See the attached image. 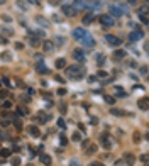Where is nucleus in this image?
Returning <instances> with one entry per match:
<instances>
[{
	"label": "nucleus",
	"mask_w": 149,
	"mask_h": 166,
	"mask_svg": "<svg viewBox=\"0 0 149 166\" xmlns=\"http://www.w3.org/2000/svg\"><path fill=\"white\" fill-rule=\"evenodd\" d=\"M115 90H117V95H115L117 98H126V97H127V92L122 90L120 87H115Z\"/></svg>",
	"instance_id": "nucleus-20"
},
{
	"label": "nucleus",
	"mask_w": 149,
	"mask_h": 166,
	"mask_svg": "<svg viewBox=\"0 0 149 166\" xmlns=\"http://www.w3.org/2000/svg\"><path fill=\"white\" fill-rule=\"evenodd\" d=\"M129 3H131V5H134V3H137V2H136V0H129Z\"/></svg>",
	"instance_id": "nucleus-59"
},
{
	"label": "nucleus",
	"mask_w": 149,
	"mask_h": 166,
	"mask_svg": "<svg viewBox=\"0 0 149 166\" xmlns=\"http://www.w3.org/2000/svg\"><path fill=\"white\" fill-rule=\"evenodd\" d=\"M107 76H108V73H107V71H103V70L97 71V78H107Z\"/></svg>",
	"instance_id": "nucleus-31"
},
{
	"label": "nucleus",
	"mask_w": 149,
	"mask_h": 166,
	"mask_svg": "<svg viewBox=\"0 0 149 166\" xmlns=\"http://www.w3.org/2000/svg\"><path fill=\"white\" fill-rule=\"evenodd\" d=\"M9 124H10V120H9V119H3L2 122H0V125H2V127H7Z\"/></svg>",
	"instance_id": "nucleus-42"
},
{
	"label": "nucleus",
	"mask_w": 149,
	"mask_h": 166,
	"mask_svg": "<svg viewBox=\"0 0 149 166\" xmlns=\"http://www.w3.org/2000/svg\"><path fill=\"white\" fill-rule=\"evenodd\" d=\"M93 19H95V15L92 14V12H88L85 17H83V24H90V22H93Z\"/></svg>",
	"instance_id": "nucleus-21"
},
{
	"label": "nucleus",
	"mask_w": 149,
	"mask_h": 166,
	"mask_svg": "<svg viewBox=\"0 0 149 166\" xmlns=\"http://www.w3.org/2000/svg\"><path fill=\"white\" fill-rule=\"evenodd\" d=\"M56 68H58V70H64V68H66V59L64 58H59V59H56Z\"/></svg>",
	"instance_id": "nucleus-17"
},
{
	"label": "nucleus",
	"mask_w": 149,
	"mask_h": 166,
	"mask_svg": "<svg viewBox=\"0 0 149 166\" xmlns=\"http://www.w3.org/2000/svg\"><path fill=\"white\" fill-rule=\"evenodd\" d=\"M3 32H5V36H10L12 34V31H10V27H2Z\"/></svg>",
	"instance_id": "nucleus-47"
},
{
	"label": "nucleus",
	"mask_w": 149,
	"mask_h": 166,
	"mask_svg": "<svg viewBox=\"0 0 149 166\" xmlns=\"http://www.w3.org/2000/svg\"><path fill=\"white\" fill-rule=\"evenodd\" d=\"M100 143H102V146H103L105 149H110V148H112V143L108 141V134H105V132L100 136Z\"/></svg>",
	"instance_id": "nucleus-7"
},
{
	"label": "nucleus",
	"mask_w": 149,
	"mask_h": 166,
	"mask_svg": "<svg viewBox=\"0 0 149 166\" xmlns=\"http://www.w3.org/2000/svg\"><path fill=\"white\" fill-rule=\"evenodd\" d=\"M36 21H37L39 24H41V26H44V27H46V29H47V27H49V22H47V21H46V19H42V17H39V15H37V17H36Z\"/></svg>",
	"instance_id": "nucleus-25"
},
{
	"label": "nucleus",
	"mask_w": 149,
	"mask_h": 166,
	"mask_svg": "<svg viewBox=\"0 0 149 166\" xmlns=\"http://www.w3.org/2000/svg\"><path fill=\"white\" fill-rule=\"evenodd\" d=\"M63 14L70 15V17H75L76 15V9L75 7H70V5H63Z\"/></svg>",
	"instance_id": "nucleus-8"
},
{
	"label": "nucleus",
	"mask_w": 149,
	"mask_h": 166,
	"mask_svg": "<svg viewBox=\"0 0 149 166\" xmlns=\"http://www.w3.org/2000/svg\"><path fill=\"white\" fill-rule=\"evenodd\" d=\"M139 19H141V22H142L144 26H147V17H146V12H141Z\"/></svg>",
	"instance_id": "nucleus-30"
},
{
	"label": "nucleus",
	"mask_w": 149,
	"mask_h": 166,
	"mask_svg": "<svg viewBox=\"0 0 149 166\" xmlns=\"http://www.w3.org/2000/svg\"><path fill=\"white\" fill-rule=\"evenodd\" d=\"M29 134L32 137H41V131H39L37 125H29Z\"/></svg>",
	"instance_id": "nucleus-14"
},
{
	"label": "nucleus",
	"mask_w": 149,
	"mask_h": 166,
	"mask_svg": "<svg viewBox=\"0 0 149 166\" xmlns=\"http://www.w3.org/2000/svg\"><path fill=\"white\" fill-rule=\"evenodd\" d=\"M137 107L141 108V110H144V112L147 110V108H149V105H147V97H142L141 100H137Z\"/></svg>",
	"instance_id": "nucleus-12"
},
{
	"label": "nucleus",
	"mask_w": 149,
	"mask_h": 166,
	"mask_svg": "<svg viewBox=\"0 0 149 166\" xmlns=\"http://www.w3.org/2000/svg\"><path fill=\"white\" fill-rule=\"evenodd\" d=\"M2 19H3L5 22H12V17H10L9 14H3V15H2Z\"/></svg>",
	"instance_id": "nucleus-40"
},
{
	"label": "nucleus",
	"mask_w": 149,
	"mask_h": 166,
	"mask_svg": "<svg viewBox=\"0 0 149 166\" xmlns=\"http://www.w3.org/2000/svg\"><path fill=\"white\" fill-rule=\"evenodd\" d=\"M141 73H142V75H146V73H147V66H142V68H141Z\"/></svg>",
	"instance_id": "nucleus-55"
},
{
	"label": "nucleus",
	"mask_w": 149,
	"mask_h": 166,
	"mask_svg": "<svg viewBox=\"0 0 149 166\" xmlns=\"http://www.w3.org/2000/svg\"><path fill=\"white\" fill-rule=\"evenodd\" d=\"M66 75H68V78H71V80H81V78H85L86 71H85V68L80 66V64H71V66L66 68Z\"/></svg>",
	"instance_id": "nucleus-1"
},
{
	"label": "nucleus",
	"mask_w": 149,
	"mask_h": 166,
	"mask_svg": "<svg viewBox=\"0 0 149 166\" xmlns=\"http://www.w3.org/2000/svg\"><path fill=\"white\" fill-rule=\"evenodd\" d=\"M95 63H98V64H103V63H105V56H103L102 53H98V54L95 56Z\"/></svg>",
	"instance_id": "nucleus-23"
},
{
	"label": "nucleus",
	"mask_w": 149,
	"mask_h": 166,
	"mask_svg": "<svg viewBox=\"0 0 149 166\" xmlns=\"http://www.w3.org/2000/svg\"><path fill=\"white\" fill-rule=\"evenodd\" d=\"M105 102L112 105V103H114V102H115V97H110V95H105Z\"/></svg>",
	"instance_id": "nucleus-37"
},
{
	"label": "nucleus",
	"mask_w": 149,
	"mask_h": 166,
	"mask_svg": "<svg viewBox=\"0 0 149 166\" xmlns=\"http://www.w3.org/2000/svg\"><path fill=\"white\" fill-rule=\"evenodd\" d=\"M15 49H24V44L22 42H15Z\"/></svg>",
	"instance_id": "nucleus-50"
},
{
	"label": "nucleus",
	"mask_w": 149,
	"mask_h": 166,
	"mask_svg": "<svg viewBox=\"0 0 149 166\" xmlns=\"http://www.w3.org/2000/svg\"><path fill=\"white\" fill-rule=\"evenodd\" d=\"M141 141V134L139 132H134V143H139Z\"/></svg>",
	"instance_id": "nucleus-44"
},
{
	"label": "nucleus",
	"mask_w": 149,
	"mask_h": 166,
	"mask_svg": "<svg viewBox=\"0 0 149 166\" xmlns=\"http://www.w3.org/2000/svg\"><path fill=\"white\" fill-rule=\"evenodd\" d=\"M58 125H59L61 129H64V127H66V124H64V120H63V119H59V120H58Z\"/></svg>",
	"instance_id": "nucleus-48"
},
{
	"label": "nucleus",
	"mask_w": 149,
	"mask_h": 166,
	"mask_svg": "<svg viewBox=\"0 0 149 166\" xmlns=\"http://www.w3.org/2000/svg\"><path fill=\"white\" fill-rule=\"evenodd\" d=\"M39 159H41V163H42L44 166L53 164V158H51L49 154H41V156H39Z\"/></svg>",
	"instance_id": "nucleus-13"
},
{
	"label": "nucleus",
	"mask_w": 149,
	"mask_h": 166,
	"mask_svg": "<svg viewBox=\"0 0 149 166\" xmlns=\"http://www.w3.org/2000/svg\"><path fill=\"white\" fill-rule=\"evenodd\" d=\"M90 122L93 124V125H97V124H98V119H95V117H92V119H90Z\"/></svg>",
	"instance_id": "nucleus-53"
},
{
	"label": "nucleus",
	"mask_w": 149,
	"mask_h": 166,
	"mask_svg": "<svg viewBox=\"0 0 149 166\" xmlns=\"http://www.w3.org/2000/svg\"><path fill=\"white\" fill-rule=\"evenodd\" d=\"M0 44H3V46H5V44H9V39H7L5 36H2V34H0Z\"/></svg>",
	"instance_id": "nucleus-39"
},
{
	"label": "nucleus",
	"mask_w": 149,
	"mask_h": 166,
	"mask_svg": "<svg viewBox=\"0 0 149 166\" xmlns=\"http://www.w3.org/2000/svg\"><path fill=\"white\" fill-rule=\"evenodd\" d=\"M126 56H127V53L124 49H117L114 53V58H117V59H122V58H126Z\"/></svg>",
	"instance_id": "nucleus-19"
},
{
	"label": "nucleus",
	"mask_w": 149,
	"mask_h": 166,
	"mask_svg": "<svg viewBox=\"0 0 149 166\" xmlns=\"http://www.w3.org/2000/svg\"><path fill=\"white\" fill-rule=\"evenodd\" d=\"M7 97H9V92L7 90H0V100H2V102L7 98Z\"/></svg>",
	"instance_id": "nucleus-35"
},
{
	"label": "nucleus",
	"mask_w": 149,
	"mask_h": 166,
	"mask_svg": "<svg viewBox=\"0 0 149 166\" xmlns=\"http://www.w3.org/2000/svg\"><path fill=\"white\" fill-rule=\"evenodd\" d=\"M17 114L19 115H29V110H27L24 105H21V107H17Z\"/></svg>",
	"instance_id": "nucleus-24"
},
{
	"label": "nucleus",
	"mask_w": 149,
	"mask_h": 166,
	"mask_svg": "<svg viewBox=\"0 0 149 166\" xmlns=\"http://www.w3.org/2000/svg\"><path fill=\"white\" fill-rule=\"evenodd\" d=\"M80 41H81V44H85V46H88V48H92V46L95 44V39L92 37L90 34H88V36H85L83 39H80Z\"/></svg>",
	"instance_id": "nucleus-11"
},
{
	"label": "nucleus",
	"mask_w": 149,
	"mask_h": 166,
	"mask_svg": "<svg viewBox=\"0 0 149 166\" xmlns=\"http://www.w3.org/2000/svg\"><path fill=\"white\" fill-rule=\"evenodd\" d=\"M81 146H83V148H86V146H88V139H85V141H83V143H81Z\"/></svg>",
	"instance_id": "nucleus-57"
},
{
	"label": "nucleus",
	"mask_w": 149,
	"mask_h": 166,
	"mask_svg": "<svg viewBox=\"0 0 149 166\" xmlns=\"http://www.w3.org/2000/svg\"><path fill=\"white\" fill-rule=\"evenodd\" d=\"M110 114H114V115H117V117H120V115H124V112L120 110V108H112L110 110Z\"/></svg>",
	"instance_id": "nucleus-33"
},
{
	"label": "nucleus",
	"mask_w": 149,
	"mask_h": 166,
	"mask_svg": "<svg viewBox=\"0 0 149 166\" xmlns=\"http://www.w3.org/2000/svg\"><path fill=\"white\" fill-rule=\"evenodd\" d=\"M29 166H32V164H29Z\"/></svg>",
	"instance_id": "nucleus-61"
},
{
	"label": "nucleus",
	"mask_w": 149,
	"mask_h": 166,
	"mask_svg": "<svg viewBox=\"0 0 149 166\" xmlns=\"http://www.w3.org/2000/svg\"><path fill=\"white\" fill-rule=\"evenodd\" d=\"M71 54H73V58L76 59V61H80V63H83V61H85V51H83V49H80V48L73 49V53H71Z\"/></svg>",
	"instance_id": "nucleus-4"
},
{
	"label": "nucleus",
	"mask_w": 149,
	"mask_h": 166,
	"mask_svg": "<svg viewBox=\"0 0 149 166\" xmlns=\"http://www.w3.org/2000/svg\"><path fill=\"white\" fill-rule=\"evenodd\" d=\"M124 164L134 166L136 164V156L132 154V153H124Z\"/></svg>",
	"instance_id": "nucleus-5"
},
{
	"label": "nucleus",
	"mask_w": 149,
	"mask_h": 166,
	"mask_svg": "<svg viewBox=\"0 0 149 166\" xmlns=\"http://www.w3.org/2000/svg\"><path fill=\"white\" fill-rule=\"evenodd\" d=\"M95 151H97V144H92V146L86 148V154H93Z\"/></svg>",
	"instance_id": "nucleus-29"
},
{
	"label": "nucleus",
	"mask_w": 149,
	"mask_h": 166,
	"mask_svg": "<svg viewBox=\"0 0 149 166\" xmlns=\"http://www.w3.org/2000/svg\"><path fill=\"white\" fill-rule=\"evenodd\" d=\"M29 44H31L32 48H37L41 42H39V39H37V37H31V39H29Z\"/></svg>",
	"instance_id": "nucleus-26"
},
{
	"label": "nucleus",
	"mask_w": 149,
	"mask_h": 166,
	"mask_svg": "<svg viewBox=\"0 0 149 166\" xmlns=\"http://www.w3.org/2000/svg\"><path fill=\"white\" fill-rule=\"evenodd\" d=\"M71 139H73V141H81V134H80V132H73Z\"/></svg>",
	"instance_id": "nucleus-38"
},
{
	"label": "nucleus",
	"mask_w": 149,
	"mask_h": 166,
	"mask_svg": "<svg viewBox=\"0 0 149 166\" xmlns=\"http://www.w3.org/2000/svg\"><path fill=\"white\" fill-rule=\"evenodd\" d=\"M41 44H42V51H46V53H49V51L54 49V42L49 41V39H44Z\"/></svg>",
	"instance_id": "nucleus-6"
},
{
	"label": "nucleus",
	"mask_w": 149,
	"mask_h": 166,
	"mask_svg": "<svg viewBox=\"0 0 149 166\" xmlns=\"http://www.w3.org/2000/svg\"><path fill=\"white\" fill-rule=\"evenodd\" d=\"M54 80H56L58 83H64V80H63V78H61L59 75H54Z\"/></svg>",
	"instance_id": "nucleus-46"
},
{
	"label": "nucleus",
	"mask_w": 149,
	"mask_h": 166,
	"mask_svg": "<svg viewBox=\"0 0 149 166\" xmlns=\"http://www.w3.org/2000/svg\"><path fill=\"white\" fill-rule=\"evenodd\" d=\"M59 139H61V144H66V143H68V139H66V137H64L63 134L59 136Z\"/></svg>",
	"instance_id": "nucleus-51"
},
{
	"label": "nucleus",
	"mask_w": 149,
	"mask_h": 166,
	"mask_svg": "<svg viewBox=\"0 0 149 166\" xmlns=\"http://www.w3.org/2000/svg\"><path fill=\"white\" fill-rule=\"evenodd\" d=\"M68 92H66V88H59L58 90V95H66Z\"/></svg>",
	"instance_id": "nucleus-49"
},
{
	"label": "nucleus",
	"mask_w": 149,
	"mask_h": 166,
	"mask_svg": "<svg viewBox=\"0 0 149 166\" xmlns=\"http://www.w3.org/2000/svg\"><path fill=\"white\" fill-rule=\"evenodd\" d=\"M75 7L76 9H88V3L85 0H75Z\"/></svg>",
	"instance_id": "nucleus-18"
},
{
	"label": "nucleus",
	"mask_w": 149,
	"mask_h": 166,
	"mask_svg": "<svg viewBox=\"0 0 149 166\" xmlns=\"http://www.w3.org/2000/svg\"><path fill=\"white\" fill-rule=\"evenodd\" d=\"M139 159L142 161L144 164H146V163H147V154H141V156H139Z\"/></svg>",
	"instance_id": "nucleus-43"
},
{
	"label": "nucleus",
	"mask_w": 149,
	"mask_h": 166,
	"mask_svg": "<svg viewBox=\"0 0 149 166\" xmlns=\"http://www.w3.org/2000/svg\"><path fill=\"white\" fill-rule=\"evenodd\" d=\"M2 82L5 83V87H12V85H10V80L7 78V76H3V78H2Z\"/></svg>",
	"instance_id": "nucleus-41"
},
{
	"label": "nucleus",
	"mask_w": 149,
	"mask_h": 166,
	"mask_svg": "<svg viewBox=\"0 0 149 166\" xmlns=\"http://www.w3.org/2000/svg\"><path fill=\"white\" fill-rule=\"evenodd\" d=\"M49 119H51V115H47V114H42V112H39V120H42V122H47Z\"/></svg>",
	"instance_id": "nucleus-27"
},
{
	"label": "nucleus",
	"mask_w": 149,
	"mask_h": 166,
	"mask_svg": "<svg viewBox=\"0 0 149 166\" xmlns=\"http://www.w3.org/2000/svg\"><path fill=\"white\" fill-rule=\"evenodd\" d=\"M2 107L9 110V108H12V102H10V100H3V102H2Z\"/></svg>",
	"instance_id": "nucleus-34"
},
{
	"label": "nucleus",
	"mask_w": 149,
	"mask_h": 166,
	"mask_svg": "<svg viewBox=\"0 0 149 166\" xmlns=\"http://www.w3.org/2000/svg\"><path fill=\"white\" fill-rule=\"evenodd\" d=\"M2 59H3V61H10V59H12L10 53H2Z\"/></svg>",
	"instance_id": "nucleus-36"
},
{
	"label": "nucleus",
	"mask_w": 149,
	"mask_h": 166,
	"mask_svg": "<svg viewBox=\"0 0 149 166\" xmlns=\"http://www.w3.org/2000/svg\"><path fill=\"white\" fill-rule=\"evenodd\" d=\"M3 3H5V0H0V5H3Z\"/></svg>",
	"instance_id": "nucleus-60"
},
{
	"label": "nucleus",
	"mask_w": 149,
	"mask_h": 166,
	"mask_svg": "<svg viewBox=\"0 0 149 166\" xmlns=\"http://www.w3.org/2000/svg\"><path fill=\"white\" fill-rule=\"evenodd\" d=\"M21 100H22V102H24V103H26V102H31V97H26V95H21Z\"/></svg>",
	"instance_id": "nucleus-45"
},
{
	"label": "nucleus",
	"mask_w": 149,
	"mask_h": 166,
	"mask_svg": "<svg viewBox=\"0 0 149 166\" xmlns=\"http://www.w3.org/2000/svg\"><path fill=\"white\" fill-rule=\"evenodd\" d=\"M98 22L100 24H102V26L103 27H112V26H114V17H112V15H100V17H98Z\"/></svg>",
	"instance_id": "nucleus-3"
},
{
	"label": "nucleus",
	"mask_w": 149,
	"mask_h": 166,
	"mask_svg": "<svg viewBox=\"0 0 149 166\" xmlns=\"http://www.w3.org/2000/svg\"><path fill=\"white\" fill-rule=\"evenodd\" d=\"M10 164H12V166H19V164H21V158H19V156H15V158H12V161H10Z\"/></svg>",
	"instance_id": "nucleus-32"
},
{
	"label": "nucleus",
	"mask_w": 149,
	"mask_h": 166,
	"mask_svg": "<svg viewBox=\"0 0 149 166\" xmlns=\"http://www.w3.org/2000/svg\"><path fill=\"white\" fill-rule=\"evenodd\" d=\"M70 166H80V164L76 163V161H73V163H70Z\"/></svg>",
	"instance_id": "nucleus-58"
},
{
	"label": "nucleus",
	"mask_w": 149,
	"mask_h": 166,
	"mask_svg": "<svg viewBox=\"0 0 149 166\" xmlns=\"http://www.w3.org/2000/svg\"><path fill=\"white\" fill-rule=\"evenodd\" d=\"M110 14L115 15V17H120V15H124V12H122V9H120V7H117V5H110Z\"/></svg>",
	"instance_id": "nucleus-16"
},
{
	"label": "nucleus",
	"mask_w": 149,
	"mask_h": 166,
	"mask_svg": "<svg viewBox=\"0 0 149 166\" xmlns=\"http://www.w3.org/2000/svg\"><path fill=\"white\" fill-rule=\"evenodd\" d=\"M27 2H31V3H34V5H39V3H41V0H27Z\"/></svg>",
	"instance_id": "nucleus-54"
},
{
	"label": "nucleus",
	"mask_w": 149,
	"mask_h": 166,
	"mask_svg": "<svg viewBox=\"0 0 149 166\" xmlns=\"http://www.w3.org/2000/svg\"><path fill=\"white\" fill-rule=\"evenodd\" d=\"M12 122H14V125H15V129H17V131H21V129H22V122H21V120H19L15 115L12 117Z\"/></svg>",
	"instance_id": "nucleus-22"
},
{
	"label": "nucleus",
	"mask_w": 149,
	"mask_h": 166,
	"mask_svg": "<svg viewBox=\"0 0 149 166\" xmlns=\"http://www.w3.org/2000/svg\"><path fill=\"white\" fill-rule=\"evenodd\" d=\"M95 80H97V76H90V78H88V82H90V83H93Z\"/></svg>",
	"instance_id": "nucleus-56"
},
{
	"label": "nucleus",
	"mask_w": 149,
	"mask_h": 166,
	"mask_svg": "<svg viewBox=\"0 0 149 166\" xmlns=\"http://www.w3.org/2000/svg\"><path fill=\"white\" fill-rule=\"evenodd\" d=\"M36 71L41 73V75H47V73H49V70L46 68V64H44V63H37V64H36Z\"/></svg>",
	"instance_id": "nucleus-15"
},
{
	"label": "nucleus",
	"mask_w": 149,
	"mask_h": 166,
	"mask_svg": "<svg viewBox=\"0 0 149 166\" xmlns=\"http://www.w3.org/2000/svg\"><path fill=\"white\" fill-rule=\"evenodd\" d=\"M105 41L108 46H114V48H119L122 44V39L117 37V36H112V34H105Z\"/></svg>",
	"instance_id": "nucleus-2"
},
{
	"label": "nucleus",
	"mask_w": 149,
	"mask_h": 166,
	"mask_svg": "<svg viewBox=\"0 0 149 166\" xmlns=\"http://www.w3.org/2000/svg\"><path fill=\"white\" fill-rule=\"evenodd\" d=\"M90 166H103L100 161H93V163H90Z\"/></svg>",
	"instance_id": "nucleus-52"
},
{
	"label": "nucleus",
	"mask_w": 149,
	"mask_h": 166,
	"mask_svg": "<svg viewBox=\"0 0 149 166\" xmlns=\"http://www.w3.org/2000/svg\"><path fill=\"white\" fill-rule=\"evenodd\" d=\"M10 154H12L10 149H0V156H2V158H9Z\"/></svg>",
	"instance_id": "nucleus-28"
},
{
	"label": "nucleus",
	"mask_w": 149,
	"mask_h": 166,
	"mask_svg": "<svg viewBox=\"0 0 149 166\" xmlns=\"http://www.w3.org/2000/svg\"><path fill=\"white\" fill-rule=\"evenodd\" d=\"M144 36V32L142 31H134V32H131L129 34V41H132V42H136L137 39H141Z\"/></svg>",
	"instance_id": "nucleus-9"
},
{
	"label": "nucleus",
	"mask_w": 149,
	"mask_h": 166,
	"mask_svg": "<svg viewBox=\"0 0 149 166\" xmlns=\"http://www.w3.org/2000/svg\"><path fill=\"white\" fill-rule=\"evenodd\" d=\"M85 36H88V32H86L85 29H75V31H73V37H75V39H83Z\"/></svg>",
	"instance_id": "nucleus-10"
}]
</instances>
